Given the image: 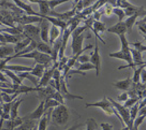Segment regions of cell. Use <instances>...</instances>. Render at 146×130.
Wrapping results in <instances>:
<instances>
[{
  "label": "cell",
  "instance_id": "6da1fadb",
  "mask_svg": "<svg viewBox=\"0 0 146 130\" xmlns=\"http://www.w3.org/2000/svg\"><path fill=\"white\" fill-rule=\"evenodd\" d=\"M121 42V49L119 51L110 53L109 56L111 58H114L119 60H121L125 61L127 63V65L125 66V67L128 66H134L131 53L130 52L129 44L128 43L126 37L125 35H123L119 37Z\"/></svg>",
  "mask_w": 146,
  "mask_h": 130
},
{
  "label": "cell",
  "instance_id": "7a4b0ae2",
  "mask_svg": "<svg viewBox=\"0 0 146 130\" xmlns=\"http://www.w3.org/2000/svg\"><path fill=\"white\" fill-rule=\"evenodd\" d=\"M90 107L99 108L101 109L108 116L115 115L118 118V119L120 121L123 125L124 126V124L122 121L121 117L119 115L115 108L113 107L111 102L109 100L108 97H106V96H104L102 99H101L99 101L93 102V103H86L85 104L86 108H90Z\"/></svg>",
  "mask_w": 146,
  "mask_h": 130
},
{
  "label": "cell",
  "instance_id": "3957f363",
  "mask_svg": "<svg viewBox=\"0 0 146 130\" xmlns=\"http://www.w3.org/2000/svg\"><path fill=\"white\" fill-rule=\"evenodd\" d=\"M87 28V26L84 25L81 26H77L72 31L71 33V48L74 55L77 54L84 49V48H83V42L84 38L83 32Z\"/></svg>",
  "mask_w": 146,
  "mask_h": 130
},
{
  "label": "cell",
  "instance_id": "277c9868",
  "mask_svg": "<svg viewBox=\"0 0 146 130\" xmlns=\"http://www.w3.org/2000/svg\"><path fill=\"white\" fill-rule=\"evenodd\" d=\"M51 115L52 120L55 124L58 126H63L68 121L70 112L68 108L64 104H60L54 108Z\"/></svg>",
  "mask_w": 146,
  "mask_h": 130
},
{
  "label": "cell",
  "instance_id": "5b68a950",
  "mask_svg": "<svg viewBox=\"0 0 146 130\" xmlns=\"http://www.w3.org/2000/svg\"><path fill=\"white\" fill-rule=\"evenodd\" d=\"M108 99L111 102L113 107L115 108L119 115L121 117L124 125L128 126L131 129L133 126V121L131 119L129 109L125 107L123 105L121 104L120 103L115 101L111 97H108Z\"/></svg>",
  "mask_w": 146,
  "mask_h": 130
},
{
  "label": "cell",
  "instance_id": "8992f818",
  "mask_svg": "<svg viewBox=\"0 0 146 130\" xmlns=\"http://www.w3.org/2000/svg\"><path fill=\"white\" fill-rule=\"evenodd\" d=\"M97 38L95 37V45L94 52L91 53L90 62L95 66V70L96 72V76L98 77L100 74V56L99 53V48L98 44Z\"/></svg>",
  "mask_w": 146,
  "mask_h": 130
},
{
  "label": "cell",
  "instance_id": "52a82bcc",
  "mask_svg": "<svg viewBox=\"0 0 146 130\" xmlns=\"http://www.w3.org/2000/svg\"><path fill=\"white\" fill-rule=\"evenodd\" d=\"M107 31L109 33L115 34L119 37L120 36L125 35L128 31V29L124 21H122L118 22L115 25L109 27L108 29H107Z\"/></svg>",
  "mask_w": 146,
  "mask_h": 130
},
{
  "label": "cell",
  "instance_id": "ba28073f",
  "mask_svg": "<svg viewBox=\"0 0 146 130\" xmlns=\"http://www.w3.org/2000/svg\"><path fill=\"white\" fill-rule=\"evenodd\" d=\"M132 81V78L129 77H128L125 79L113 82L112 85L119 90L126 91L130 88Z\"/></svg>",
  "mask_w": 146,
  "mask_h": 130
},
{
  "label": "cell",
  "instance_id": "9c48e42d",
  "mask_svg": "<svg viewBox=\"0 0 146 130\" xmlns=\"http://www.w3.org/2000/svg\"><path fill=\"white\" fill-rule=\"evenodd\" d=\"M130 52L131 53L134 66L141 65L144 64L140 51H139V50H137L135 48H130Z\"/></svg>",
  "mask_w": 146,
  "mask_h": 130
},
{
  "label": "cell",
  "instance_id": "30bf717a",
  "mask_svg": "<svg viewBox=\"0 0 146 130\" xmlns=\"http://www.w3.org/2000/svg\"><path fill=\"white\" fill-rule=\"evenodd\" d=\"M144 15L145 16L146 14L143 13H136L133 14V15L129 16L127 18H126L124 22L127 26V27L128 29V30H132L133 25L136 23V19L138 17Z\"/></svg>",
  "mask_w": 146,
  "mask_h": 130
},
{
  "label": "cell",
  "instance_id": "8fae6325",
  "mask_svg": "<svg viewBox=\"0 0 146 130\" xmlns=\"http://www.w3.org/2000/svg\"><path fill=\"white\" fill-rule=\"evenodd\" d=\"M44 111V102L42 101L39 105L38 107L30 115H29L28 119H39Z\"/></svg>",
  "mask_w": 146,
  "mask_h": 130
},
{
  "label": "cell",
  "instance_id": "7c38bea8",
  "mask_svg": "<svg viewBox=\"0 0 146 130\" xmlns=\"http://www.w3.org/2000/svg\"><path fill=\"white\" fill-rule=\"evenodd\" d=\"M112 13L115 14L118 18V22L123 21V19L126 16L125 11L123 9L118 6H114L112 9Z\"/></svg>",
  "mask_w": 146,
  "mask_h": 130
},
{
  "label": "cell",
  "instance_id": "4fadbf2b",
  "mask_svg": "<svg viewBox=\"0 0 146 130\" xmlns=\"http://www.w3.org/2000/svg\"><path fill=\"white\" fill-rule=\"evenodd\" d=\"M84 124L86 125V130H96L98 128V124L95 120L92 117L88 118Z\"/></svg>",
  "mask_w": 146,
  "mask_h": 130
},
{
  "label": "cell",
  "instance_id": "5bb4252c",
  "mask_svg": "<svg viewBox=\"0 0 146 130\" xmlns=\"http://www.w3.org/2000/svg\"><path fill=\"white\" fill-rule=\"evenodd\" d=\"M145 66H146V65L143 64V65H140L139 68L134 69V73H133V77L132 78V81H133L135 83H137L139 82L141 73L143 69H144Z\"/></svg>",
  "mask_w": 146,
  "mask_h": 130
},
{
  "label": "cell",
  "instance_id": "9a60e30c",
  "mask_svg": "<svg viewBox=\"0 0 146 130\" xmlns=\"http://www.w3.org/2000/svg\"><path fill=\"white\" fill-rule=\"evenodd\" d=\"M139 101L136 103L135 105L131 107L129 109V113L131 120L133 121L135 118L137 116L139 111Z\"/></svg>",
  "mask_w": 146,
  "mask_h": 130
},
{
  "label": "cell",
  "instance_id": "2e32d148",
  "mask_svg": "<svg viewBox=\"0 0 146 130\" xmlns=\"http://www.w3.org/2000/svg\"><path fill=\"white\" fill-rule=\"evenodd\" d=\"M60 104H60L58 101L55 100V99H49L44 103V111H46L47 108H50V107L55 108Z\"/></svg>",
  "mask_w": 146,
  "mask_h": 130
},
{
  "label": "cell",
  "instance_id": "e0dca14e",
  "mask_svg": "<svg viewBox=\"0 0 146 130\" xmlns=\"http://www.w3.org/2000/svg\"><path fill=\"white\" fill-rule=\"evenodd\" d=\"M92 69H95V66L90 62L80 64V65L79 66V68L78 69V70L79 71L80 70L82 72L92 70Z\"/></svg>",
  "mask_w": 146,
  "mask_h": 130
},
{
  "label": "cell",
  "instance_id": "ac0fdd59",
  "mask_svg": "<svg viewBox=\"0 0 146 130\" xmlns=\"http://www.w3.org/2000/svg\"><path fill=\"white\" fill-rule=\"evenodd\" d=\"M146 117V115H138L133 121V127L138 129L139 127L142 124L144 120Z\"/></svg>",
  "mask_w": 146,
  "mask_h": 130
},
{
  "label": "cell",
  "instance_id": "d6986e66",
  "mask_svg": "<svg viewBox=\"0 0 146 130\" xmlns=\"http://www.w3.org/2000/svg\"><path fill=\"white\" fill-rule=\"evenodd\" d=\"M139 101V99L136 97H131L129 98L125 102V104L123 105L125 107L127 108H129L131 107H132L133 105H135L136 103Z\"/></svg>",
  "mask_w": 146,
  "mask_h": 130
},
{
  "label": "cell",
  "instance_id": "ffe728a7",
  "mask_svg": "<svg viewBox=\"0 0 146 130\" xmlns=\"http://www.w3.org/2000/svg\"><path fill=\"white\" fill-rule=\"evenodd\" d=\"M47 124V119L46 116H44L40 120L38 130H46Z\"/></svg>",
  "mask_w": 146,
  "mask_h": 130
},
{
  "label": "cell",
  "instance_id": "44dd1931",
  "mask_svg": "<svg viewBox=\"0 0 146 130\" xmlns=\"http://www.w3.org/2000/svg\"><path fill=\"white\" fill-rule=\"evenodd\" d=\"M90 56H89L87 54H81L78 56L77 58V61H78L80 64H82L84 63L90 62Z\"/></svg>",
  "mask_w": 146,
  "mask_h": 130
},
{
  "label": "cell",
  "instance_id": "7402d4cb",
  "mask_svg": "<svg viewBox=\"0 0 146 130\" xmlns=\"http://www.w3.org/2000/svg\"><path fill=\"white\" fill-rule=\"evenodd\" d=\"M51 41L52 42L54 41L59 35L60 34V31L58 29L57 27L53 26L52 27L51 29Z\"/></svg>",
  "mask_w": 146,
  "mask_h": 130
},
{
  "label": "cell",
  "instance_id": "603a6c76",
  "mask_svg": "<svg viewBox=\"0 0 146 130\" xmlns=\"http://www.w3.org/2000/svg\"><path fill=\"white\" fill-rule=\"evenodd\" d=\"M100 127L102 130H113V125L107 122L101 123L100 124Z\"/></svg>",
  "mask_w": 146,
  "mask_h": 130
},
{
  "label": "cell",
  "instance_id": "cb8c5ba5",
  "mask_svg": "<svg viewBox=\"0 0 146 130\" xmlns=\"http://www.w3.org/2000/svg\"><path fill=\"white\" fill-rule=\"evenodd\" d=\"M136 25H137L139 29L141 31V32L144 34H146V23L145 22H139L138 21H136Z\"/></svg>",
  "mask_w": 146,
  "mask_h": 130
},
{
  "label": "cell",
  "instance_id": "d4e9b609",
  "mask_svg": "<svg viewBox=\"0 0 146 130\" xmlns=\"http://www.w3.org/2000/svg\"><path fill=\"white\" fill-rule=\"evenodd\" d=\"M129 99V95L127 92H123L117 96V100L119 101H126Z\"/></svg>",
  "mask_w": 146,
  "mask_h": 130
},
{
  "label": "cell",
  "instance_id": "484cf974",
  "mask_svg": "<svg viewBox=\"0 0 146 130\" xmlns=\"http://www.w3.org/2000/svg\"><path fill=\"white\" fill-rule=\"evenodd\" d=\"M68 1H50L48 3L50 6L53 9L54 7H55L56 5L62 4L63 3H65L68 2Z\"/></svg>",
  "mask_w": 146,
  "mask_h": 130
},
{
  "label": "cell",
  "instance_id": "4316f807",
  "mask_svg": "<svg viewBox=\"0 0 146 130\" xmlns=\"http://www.w3.org/2000/svg\"><path fill=\"white\" fill-rule=\"evenodd\" d=\"M85 124H83V123H80V124H74L72 126L69 127L68 128H67V129L65 130H78L81 127H82L83 126H84Z\"/></svg>",
  "mask_w": 146,
  "mask_h": 130
},
{
  "label": "cell",
  "instance_id": "83f0119b",
  "mask_svg": "<svg viewBox=\"0 0 146 130\" xmlns=\"http://www.w3.org/2000/svg\"><path fill=\"white\" fill-rule=\"evenodd\" d=\"M113 7L114 6H112V5H111V4L107 5V6H106L105 7V10H104V11L107 15H111V14L112 13V9H113Z\"/></svg>",
  "mask_w": 146,
  "mask_h": 130
},
{
  "label": "cell",
  "instance_id": "f1b7e54d",
  "mask_svg": "<svg viewBox=\"0 0 146 130\" xmlns=\"http://www.w3.org/2000/svg\"><path fill=\"white\" fill-rule=\"evenodd\" d=\"M140 76L141 77V81L143 83H144L146 82V70H145L144 69H143Z\"/></svg>",
  "mask_w": 146,
  "mask_h": 130
},
{
  "label": "cell",
  "instance_id": "f546056e",
  "mask_svg": "<svg viewBox=\"0 0 146 130\" xmlns=\"http://www.w3.org/2000/svg\"><path fill=\"white\" fill-rule=\"evenodd\" d=\"M145 106H146V97L140 103H139V108L140 109Z\"/></svg>",
  "mask_w": 146,
  "mask_h": 130
},
{
  "label": "cell",
  "instance_id": "4dcf8cb0",
  "mask_svg": "<svg viewBox=\"0 0 146 130\" xmlns=\"http://www.w3.org/2000/svg\"><path fill=\"white\" fill-rule=\"evenodd\" d=\"M138 22H145L146 23V15L144 16L143 19H140V21H138Z\"/></svg>",
  "mask_w": 146,
  "mask_h": 130
},
{
  "label": "cell",
  "instance_id": "1f68e13d",
  "mask_svg": "<svg viewBox=\"0 0 146 130\" xmlns=\"http://www.w3.org/2000/svg\"><path fill=\"white\" fill-rule=\"evenodd\" d=\"M121 130H130V129L128 126L124 125V126H123V127L121 128Z\"/></svg>",
  "mask_w": 146,
  "mask_h": 130
},
{
  "label": "cell",
  "instance_id": "d6a6232c",
  "mask_svg": "<svg viewBox=\"0 0 146 130\" xmlns=\"http://www.w3.org/2000/svg\"><path fill=\"white\" fill-rule=\"evenodd\" d=\"M2 123H3V120L2 119L0 121V130H2Z\"/></svg>",
  "mask_w": 146,
  "mask_h": 130
},
{
  "label": "cell",
  "instance_id": "836d02e7",
  "mask_svg": "<svg viewBox=\"0 0 146 130\" xmlns=\"http://www.w3.org/2000/svg\"><path fill=\"white\" fill-rule=\"evenodd\" d=\"M143 37H144V39H145V41H146V34H145V35H144Z\"/></svg>",
  "mask_w": 146,
  "mask_h": 130
},
{
  "label": "cell",
  "instance_id": "e575fe53",
  "mask_svg": "<svg viewBox=\"0 0 146 130\" xmlns=\"http://www.w3.org/2000/svg\"><path fill=\"white\" fill-rule=\"evenodd\" d=\"M79 130H84V129H79Z\"/></svg>",
  "mask_w": 146,
  "mask_h": 130
}]
</instances>
